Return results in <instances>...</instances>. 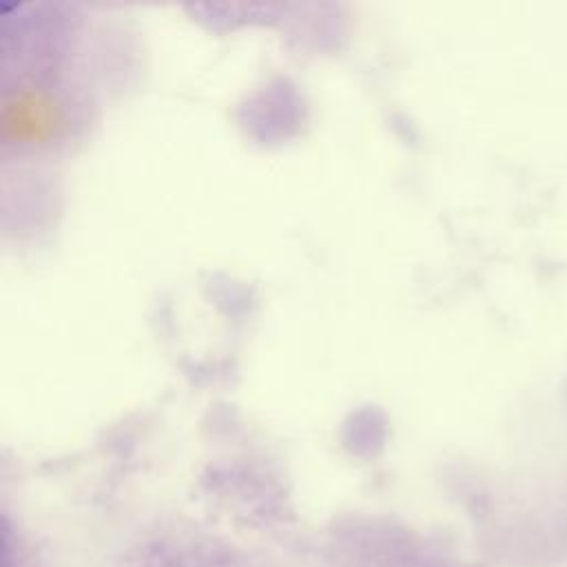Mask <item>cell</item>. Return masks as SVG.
<instances>
[]
</instances>
